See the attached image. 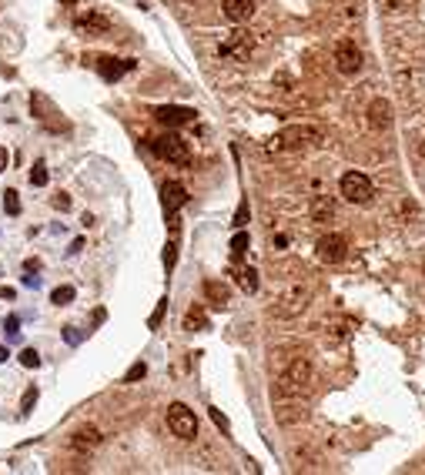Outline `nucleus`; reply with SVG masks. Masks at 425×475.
Masks as SVG:
<instances>
[{
    "mask_svg": "<svg viewBox=\"0 0 425 475\" xmlns=\"http://www.w3.org/2000/svg\"><path fill=\"white\" fill-rule=\"evenodd\" d=\"M30 114L37 118L41 127H47L50 134H67V131H71V121L64 118V111H61L44 91H34V94H30Z\"/></svg>",
    "mask_w": 425,
    "mask_h": 475,
    "instance_id": "nucleus-1",
    "label": "nucleus"
},
{
    "mask_svg": "<svg viewBox=\"0 0 425 475\" xmlns=\"http://www.w3.org/2000/svg\"><path fill=\"white\" fill-rule=\"evenodd\" d=\"M335 214V204H331V198H315L312 201V218L315 221H328Z\"/></svg>",
    "mask_w": 425,
    "mask_h": 475,
    "instance_id": "nucleus-19",
    "label": "nucleus"
},
{
    "mask_svg": "<svg viewBox=\"0 0 425 475\" xmlns=\"http://www.w3.org/2000/svg\"><path fill=\"white\" fill-rule=\"evenodd\" d=\"M208 412H211V422L221 428V432H231V422H228V415L221 412V408H208Z\"/></svg>",
    "mask_w": 425,
    "mask_h": 475,
    "instance_id": "nucleus-33",
    "label": "nucleus"
},
{
    "mask_svg": "<svg viewBox=\"0 0 425 475\" xmlns=\"http://www.w3.org/2000/svg\"><path fill=\"white\" fill-rule=\"evenodd\" d=\"M204 298L211 301L215 308H228V301H231V288H228L225 281H204Z\"/></svg>",
    "mask_w": 425,
    "mask_h": 475,
    "instance_id": "nucleus-15",
    "label": "nucleus"
},
{
    "mask_svg": "<svg viewBox=\"0 0 425 475\" xmlns=\"http://www.w3.org/2000/svg\"><path fill=\"white\" fill-rule=\"evenodd\" d=\"M37 399H41V392H37V385H30L24 392V399H21V415H30V408L37 405Z\"/></svg>",
    "mask_w": 425,
    "mask_h": 475,
    "instance_id": "nucleus-25",
    "label": "nucleus"
},
{
    "mask_svg": "<svg viewBox=\"0 0 425 475\" xmlns=\"http://www.w3.org/2000/svg\"><path fill=\"white\" fill-rule=\"evenodd\" d=\"M24 288H41V278H37V272H27V275H24Z\"/></svg>",
    "mask_w": 425,
    "mask_h": 475,
    "instance_id": "nucleus-35",
    "label": "nucleus"
},
{
    "mask_svg": "<svg viewBox=\"0 0 425 475\" xmlns=\"http://www.w3.org/2000/svg\"><path fill=\"white\" fill-rule=\"evenodd\" d=\"M369 127H375V131H389L392 127V104L389 100H372L369 104Z\"/></svg>",
    "mask_w": 425,
    "mask_h": 475,
    "instance_id": "nucleus-14",
    "label": "nucleus"
},
{
    "mask_svg": "<svg viewBox=\"0 0 425 475\" xmlns=\"http://www.w3.org/2000/svg\"><path fill=\"white\" fill-rule=\"evenodd\" d=\"M50 204H54V208L64 214V211H71V195H67V191H57V195L50 198Z\"/></svg>",
    "mask_w": 425,
    "mask_h": 475,
    "instance_id": "nucleus-30",
    "label": "nucleus"
},
{
    "mask_svg": "<svg viewBox=\"0 0 425 475\" xmlns=\"http://www.w3.org/2000/svg\"><path fill=\"white\" fill-rule=\"evenodd\" d=\"M168 428L175 432L177 439H195L198 435V419H195V412L188 408V405H168Z\"/></svg>",
    "mask_w": 425,
    "mask_h": 475,
    "instance_id": "nucleus-5",
    "label": "nucleus"
},
{
    "mask_svg": "<svg viewBox=\"0 0 425 475\" xmlns=\"http://www.w3.org/2000/svg\"><path fill=\"white\" fill-rule=\"evenodd\" d=\"M134 71V60H121V57H98V74L107 80V84H114V80H121L124 74Z\"/></svg>",
    "mask_w": 425,
    "mask_h": 475,
    "instance_id": "nucleus-11",
    "label": "nucleus"
},
{
    "mask_svg": "<svg viewBox=\"0 0 425 475\" xmlns=\"http://www.w3.org/2000/svg\"><path fill=\"white\" fill-rule=\"evenodd\" d=\"M7 358H10V351H7V349H0V362H7Z\"/></svg>",
    "mask_w": 425,
    "mask_h": 475,
    "instance_id": "nucleus-40",
    "label": "nucleus"
},
{
    "mask_svg": "<svg viewBox=\"0 0 425 475\" xmlns=\"http://www.w3.org/2000/svg\"><path fill=\"white\" fill-rule=\"evenodd\" d=\"M100 445V432L94 426H84L77 428L74 435H71V449L77 452V455H91V452Z\"/></svg>",
    "mask_w": 425,
    "mask_h": 475,
    "instance_id": "nucleus-12",
    "label": "nucleus"
},
{
    "mask_svg": "<svg viewBox=\"0 0 425 475\" xmlns=\"http://www.w3.org/2000/svg\"><path fill=\"white\" fill-rule=\"evenodd\" d=\"M74 30L80 37H104L111 30V17L104 10H80L74 17Z\"/></svg>",
    "mask_w": 425,
    "mask_h": 475,
    "instance_id": "nucleus-6",
    "label": "nucleus"
},
{
    "mask_svg": "<svg viewBox=\"0 0 425 475\" xmlns=\"http://www.w3.org/2000/svg\"><path fill=\"white\" fill-rule=\"evenodd\" d=\"M248 218H251V208H248V201H241L238 211H235V228H245L248 225Z\"/></svg>",
    "mask_w": 425,
    "mask_h": 475,
    "instance_id": "nucleus-31",
    "label": "nucleus"
},
{
    "mask_svg": "<svg viewBox=\"0 0 425 475\" xmlns=\"http://www.w3.org/2000/svg\"><path fill=\"white\" fill-rule=\"evenodd\" d=\"M24 272H41V261H34V258L24 261Z\"/></svg>",
    "mask_w": 425,
    "mask_h": 475,
    "instance_id": "nucleus-38",
    "label": "nucleus"
},
{
    "mask_svg": "<svg viewBox=\"0 0 425 475\" xmlns=\"http://www.w3.org/2000/svg\"><path fill=\"white\" fill-rule=\"evenodd\" d=\"M80 338H84V335H80V328H74V325L64 328V342H67V345H80Z\"/></svg>",
    "mask_w": 425,
    "mask_h": 475,
    "instance_id": "nucleus-34",
    "label": "nucleus"
},
{
    "mask_svg": "<svg viewBox=\"0 0 425 475\" xmlns=\"http://www.w3.org/2000/svg\"><path fill=\"white\" fill-rule=\"evenodd\" d=\"M21 365H24V368H41V355H37V349L21 351Z\"/></svg>",
    "mask_w": 425,
    "mask_h": 475,
    "instance_id": "nucleus-27",
    "label": "nucleus"
},
{
    "mask_svg": "<svg viewBox=\"0 0 425 475\" xmlns=\"http://www.w3.org/2000/svg\"><path fill=\"white\" fill-rule=\"evenodd\" d=\"M3 331H7V338H21V318L17 315H7L3 318Z\"/></svg>",
    "mask_w": 425,
    "mask_h": 475,
    "instance_id": "nucleus-28",
    "label": "nucleus"
},
{
    "mask_svg": "<svg viewBox=\"0 0 425 475\" xmlns=\"http://www.w3.org/2000/svg\"><path fill=\"white\" fill-rule=\"evenodd\" d=\"M151 148H154V154H157L161 161H168V164H188V161H191V148H188V141H184L181 134H175L171 127H168V134L154 137Z\"/></svg>",
    "mask_w": 425,
    "mask_h": 475,
    "instance_id": "nucleus-3",
    "label": "nucleus"
},
{
    "mask_svg": "<svg viewBox=\"0 0 425 475\" xmlns=\"http://www.w3.org/2000/svg\"><path fill=\"white\" fill-rule=\"evenodd\" d=\"M204 328H208L204 308H191V311L184 315V331H204Z\"/></svg>",
    "mask_w": 425,
    "mask_h": 475,
    "instance_id": "nucleus-18",
    "label": "nucleus"
},
{
    "mask_svg": "<svg viewBox=\"0 0 425 475\" xmlns=\"http://www.w3.org/2000/svg\"><path fill=\"white\" fill-rule=\"evenodd\" d=\"M248 34H231L225 44H221V54L225 57H248Z\"/></svg>",
    "mask_w": 425,
    "mask_h": 475,
    "instance_id": "nucleus-17",
    "label": "nucleus"
},
{
    "mask_svg": "<svg viewBox=\"0 0 425 475\" xmlns=\"http://www.w3.org/2000/svg\"><path fill=\"white\" fill-rule=\"evenodd\" d=\"M7 161H10V154H7V148H0V171H7Z\"/></svg>",
    "mask_w": 425,
    "mask_h": 475,
    "instance_id": "nucleus-37",
    "label": "nucleus"
},
{
    "mask_svg": "<svg viewBox=\"0 0 425 475\" xmlns=\"http://www.w3.org/2000/svg\"><path fill=\"white\" fill-rule=\"evenodd\" d=\"M161 204H164V214L175 221V214L188 204V188H184L181 181H168V184L161 188Z\"/></svg>",
    "mask_w": 425,
    "mask_h": 475,
    "instance_id": "nucleus-8",
    "label": "nucleus"
},
{
    "mask_svg": "<svg viewBox=\"0 0 425 475\" xmlns=\"http://www.w3.org/2000/svg\"><path fill=\"white\" fill-rule=\"evenodd\" d=\"M0 298L14 301V298H17V291H14V288H7V285H0Z\"/></svg>",
    "mask_w": 425,
    "mask_h": 475,
    "instance_id": "nucleus-36",
    "label": "nucleus"
},
{
    "mask_svg": "<svg viewBox=\"0 0 425 475\" xmlns=\"http://www.w3.org/2000/svg\"><path fill=\"white\" fill-rule=\"evenodd\" d=\"M362 50L355 47L351 41H338L335 44V67L342 71V74H358L362 71Z\"/></svg>",
    "mask_w": 425,
    "mask_h": 475,
    "instance_id": "nucleus-7",
    "label": "nucleus"
},
{
    "mask_svg": "<svg viewBox=\"0 0 425 475\" xmlns=\"http://www.w3.org/2000/svg\"><path fill=\"white\" fill-rule=\"evenodd\" d=\"M154 118H157V124H164V127H181V124H191L198 118V111L168 104V107H154Z\"/></svg>",
    "mask_w": 425,
    "mask_h": 475,
    "instance_id": "nucleus-10",
    "label": "nucleus"
},
{
    "mask_svg": "<svg viewBox=\"0 0 425 475\" xmlns=\"http://www.w3.org/2000/svg\"><path fill=\"white\" fill-rule=\"evenodd\" d=\"M221 10L231 24H248L254 17V0H221Z\"/></svg>",
    "mask_w": 425,
    "mask_h": 475,
    "instance_id": "nucleus-13",
    "label": "nucleus"
},
{
    "mask_svg": "<svg viewBox=\"0 0 425 475\" xmlns=\"http://www.w3.org/2000/svg\"><path fill=\"white\" fill-rule=\"evenodd\" d=\"M345 254H349V241H345L342 234H325V238L318 241V258H322L325 265L345 261Z\"/></svg>",
    "mask_w": 425,
    "mask_h": 475,
    "instance_id": "nucleus-9",
    "label": "nucleus"
},
{
    "mask_svg": "<svg viewBox=\"0 0 425 475\" xmlns=\"http://www.w3.org/2000/svg\"><path fill=\"white\" fill-rule=\"evenodd\" d=\"M338 191H342V198L351 201V204H369V201L375 198L372 181L362 175V171H349V175H342V181H338Z\"/></svg>",
    "mask_w": 425,
    "mask_h": 475,
    "instance_id": "nucleus-4",
    "label": "nucleus"
},
{
    "mask_svg": "<svg viewBox=\"0 0 425 475\" xmlns=\"http://www.w3.org/2000/svg\"><path fill=\"white\" fill-rule=\"evenodd\" d=\"M175 261H177V241L171 238V241L164 245V268L171 272V268H175Z\"/></svg>",
    "mask_w": 425,
    "mask_h": 475,
    "instance_id": "nucleus-29",
    "label": "nucleus"
},
{
    "mask_svg": "<svg viewBox=\"0 0 425 475\" xmlns=\"http://www.w3.org/2000/svg\"><path fill=\"white\" fill-rule=\"evenodd\" d=\"M305 301H308V288H301V285H298V288H292L285 298L278 301V305H281V308H278V315H295V311L305 308Z\"/></svg>",
    "mask_w": 425,
    "mask_h": 475,
    "instance_id": "nucleus-16",
    "label": "nucleus"
},
{
    "mask_svg": "<svg viewBox=\"0 0 425 475\" xmlns=\"http://www.w3.org/2000/svg\"><path fill=\"white\" fill-rule=\"evenodd\" d=\"M30 184H34V188H44V184H47V164H44V161H34V168H30Z\"/></svg>",
    "mask_w": 425,
    "mask_h": 475,
    "instance_id": "nucleus-23",
    "label": "nucleus"
},
{
    "mask_svg": "<svg viewBox=\"0 0 425 475\" xmlns=\"http://www.w3.org/2000/svg\"><path fill=\"white\" fill-rule=\"evenodd\" d=\"M168 305H171V301H168V295H164V298L157 301V308L151 311V318H148V328H151V331H154V328L161 325V318H164V311H168Z\"/></svg>",
    "mask_w": 425,
    "mask_h": 475,
    "instance_id": "nucleus-26",
    "label": "nucleus"
},
{
    "mask_svg": "<svg viewBox=\"0 0 425 475\" xmlns=\"http://www.w3.org/2000/svg\"><path fill=\"white\" fill-rule=\"evenodd\" d=\"M3 211H7V214H21V195H17L14 188L3 191Z\"/></svg>",
    "mask_w": 425,
    "mask_h": 475,
    "instance_id": "nucleus-24",
    "label": "nucleus"
},
{
    "mask_svg": "<svg viewBox=\"0 0 425 475\" xmlns=\"http://www.w3.org/2000/svg\"><path fill=\"white\" fill-rule=\"evenodd\" d=\"M61 3H67V7H77V0H61Z\"/></svg>",
    "mask_w": 425,
    "mask_h": 475,
    "instance_id": "nucleus-41",
    "label": "nucleus"
},
{
    "mask_svg": "<svg viewBox=\"0 0 425 475\" xmlns=\"http://www.w3.org/2000/svg\"><path fill=\"white\" fill-rule=\"evenodd\" d=\"M322 141V131L318 127H308V124H295V127H285L281 134L272 137V151H298V148H308V144H318Z\"/></svg>",
    "mask_w": 425,
    "mask_h": 475,
    "instance_id": "nucleus-2",
    "label": "nucleus"
},
{
    "mask_svg": "<svg viewBox=\"0 0 425 475\" xmlns=\"http://www.w3.org/2000/svg\"><path fill=\"white\" fill-rule=\"evenodd\" d=\"M104 318H107V311H104V308H98V311H94V325H100Z\"/></svg>",
    "mask_w": 425,
    "mask_h": 475,
    "instance_id": "nucleus-39",
    "label": "nucleus"
},
{
    "mask_svg": "<svg viewBox=\"0 0 425 475\" xmlns=\"http://www.w3.org/2000/svg\"><path fill=\"white\" fill-rule=\"evenodd\" d=\"M248 245H251L248 231H245V228H238V231H235V238H231V254H235V258H241V254L248 251Z\"/></svg>",
    "mask_w": 425,
    "mask_h": 475,
    "instance_id": "nucleus-21",
    "label": "nucleus"
},
{
    "mask_svg": "<svg viewBox=\"0 0 425 475\" xmlns=\"http://www.w3.org/2000/svg\"><path fill=\"white\" fill-rule=\"evenodd\" d=\"M144 375H148V365H144V362H134V365L127 368L124 382H138V378H144Z\"/></svg>",
    "mask_w": 425,
    "mask_h": 475,
    "instance_id": "nucleus-32",
    "label": "nucleus"
},
{
    "mask_svg": "<svg viewBox=\"0 0 425 475\" xmlns=\"http://www.w3.org/2000/svg\"><path fill=\"white\" fill-rule=\"evenodd\" d=\"M74 295H77V291L71 288V285H57V288L50 291V301H54V305H71Z\"/></svg>",
    "mask_w": 425,
    "mask_h": 475,
    "instance_id": "nucleus-22",
    "label": "nucleus"
},
{
    "mask_svg": "<svg viewBox=\"0 0 425 475\" xmlns=\"http://www.w3.org/2000/svg\"><path fill=\"white\" fill-rule=\"evenodd\" d=\"M238 285L245 295H254L258 291V272L254 268H238Z\"/></svg>",
    "mask_w": 425,
    "mask_h": 475,
    "instance_id": "nucleus-20",
    "label": "nucleus"
}]
</instances>
